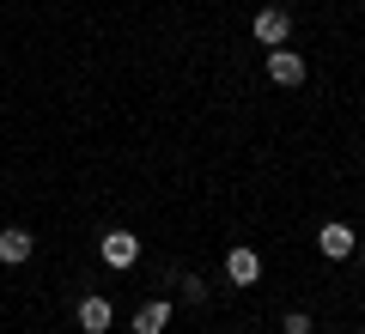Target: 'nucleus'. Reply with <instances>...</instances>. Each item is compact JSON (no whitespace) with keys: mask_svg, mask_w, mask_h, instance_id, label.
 Returning a JSON list of instances; mask_svg holds the SVG:
<instances>
[{"mask_svg":"<svg viewBox=\"0 0 365 334\" xmlns=\"http://www.w3.org/2000/svg\"><path fill=\"white\" fill-rule=\"evenodd\" d=\"M317 249H323L329 261H347L353 249H359V237H353V225H341V219H335V225H323V231H317Z\"/></svg>","mask_w":365,"mask_h":334,"instance_id":"39448f33","label":"nucleus"},{"mask_svg":"<svg viewBox=\"0 0 365 334\" xmlns=\"http://www.w3.org/2000/svg\"><path fill=\"white\" fill-rule=\"evenodd\" d=\"M182 280V298H189V304H207V280H201V273H177Z\"/></svg>","mask_w":365,"mask_h":334,"instance_id":"1a4fd4ad","label":"nucleus"},{"mask_svg":"<svg viewBox=\"0 0 365 334\" xmlns=\"http://www.w3.org/2000/svg\"><path fill=\"white\" fill-rule=\"evenodd\" d=\"M250 31H256V43H262V49H280V43L292 37V13H287V6H262Z\"/></svg>","mask_w":365,"mask_h":334,"instance_id":"f257e3e1","label":"nucleus"},{"mask_svg":"<svg viewBox=\"0 0 365 334\" xmlns=\"http://www.w3.org/2000/svg\"><path fill=\"white\" fill-rule=\"evenodd\" d=\"M280 328H287V334H311V316H304V310H287V322H280Z\"/></svg>","mask_w":365,"mask_h":334,"instance_id":"9d476101","label":"nucleus"},{"mask_svg":"<svg viewBox=\"0 0 365 334\" xmlns=\"http://www.w3.org/2000/svg\"><path fill=\"white\" fill-rule=\"evenodd\" d=\"M268 79H274V85H304V55L287 49V43L268 49Z\"/></svg>","mask_w":365,"mask_h":334,"instance_id":"20e7f679","label":"nucleus"},{"mask_svg":"<svg viewBox=\"0 0 365 334\" xmlns=\"http://www.w3.org/2000/svg\"><path fill=\"white\" fill-rule=\"evenodd\" d=\"M110 322H116V310H110V298H104V292L79 298V328H86V334H110Z\"/></svg>","mask_w":365,"mask_h":334,"instance_id":"423d86ee","label":"nucleus"},{"mask_svg":"<svg viewBox=\"0 0 365 334\" xmlns=\"http://www.w3.org/2000/svg\"><path fill=\"white\" fill-rule=\"evenodd\" d=\"M31 231L25 225H6V231H0V261H6V268H19V261H31Z\"/></svg>","mask_w":365,"mask_h":334,"instance_id":"6e6552de","label":"nucleus"},{"mask_svg":"<svg viewBox=\"0 0 365 334\" xmlns=\"http://www.w3.org/2000/svg\"><path fill=\"white\" fill-rule=\"evenodd\" d=\"M225 280H232V286H256L262 280V256L250 244H232V249H225Z\"/></svg>","mask_w":365,"mask_h":334,"instance_id":"7ed1b4c3","label":"nucleus"},{"mask_svg":"<svg viewBox=\"0 0 365 334\" xmlns=\"http://www.w3.org/2000/svg\"><path fill=\"white\" fill-rule=\"evenodd\" d=\"M170 310H177L170 298H146V304L134 310V334H165L170 328Z\"/></svg>","mask_w":365,"mask_h":334,"instance_id":"0eeeda50","label":"nucleus"},{"mask_svg":"<svg viewBox=\"0 0 365 334\" xmlns=\"http://www.w3.org/2000/svg\"><path fill=\"white\" fill-rule=\"evenodd\" d=\"M98 256L122 273V268H134V261H140V237H134V231H104V237H98Z\"/></svg>","mask_w":365,"mask_h":334,"instance_id":"f03ea898","label":"nucleus"},{"mask_svg":"<svg viewBox=\"0 0 365 334\" xmlns=\"http://www.w3.org/2000/svg\"><path fill=\"white\" fill-rule=\"evenodd\" d=\"M359 268H365V244H359Z\"/></svg>","mask_w":365,"mask_h":334,"instance_id":"9b49d317","label":"nucleus"},{"mask_svg":"<svg viewBox=\"0 0 365 334\" xmlns=\"http://www.w3.org/2000/svg\"><path fill=\"white\" fill-rule=\"evenodd\" d=\"M359 334H365V328H359Z\"/></svg>","mask_w":365,"mask_h":334,"instance_id":"f8f14e48","label":"nucleus"}]
</instances>
